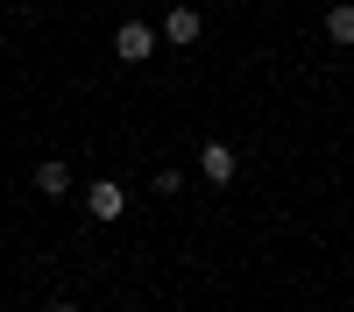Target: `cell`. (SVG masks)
Wrapping results in <instances>:
<instances>
[{
    "label": "cell",
    "instance_id": "obj_1",
    "mask_svg": "<svg viewBox=\"0 0 354 312\" xmlns=\"http://www.w3.org/2000/svg\"><path fill=\"white\" fill-rule=\"evenodd\" d=\"M156 21H121V28H113V57H121V64H149V57H156Z\"/></svg>",
    "mask_w": 354,
    "mask_h": 312
},
{
    "label": "cell",
    "instance_id": "obj_8",
    "mask_svg": "<svg viewBox=\"0 0 354 312\" xmlns=\"http://www.w3.org/2000/svg\"><path fill=\"white\" fill-rule=\"evenodd\" d=\"M50 312H78V305H71V298H57V305H50Z\"/></svg>",
    "mask_w": 354,
    "mask_h": 312
},
{
    "label": "cell",
    "instance_id": "obj_7",
    "mask_svg": "<svg viewBox=\"0 0 354 312\" xmlns=\"http://www.w3.org/2000/svg\"><path fill=\"white\" fill-rule=\"evenodd\" d=\"M149 192H156V199H177V192H185V170H177V163H163L156 178H149Z\"/></svg>",
    "mask_w": 354,
    "mask_h": 312
},
{
    "label": "cell",
    "instance_id": "obj_6",
    "mask_svg": "<svg viewBox=\"0 0 354 312\" xmlns=\"http://www.w3.org/2000/svg\"><path fill=\"white\" fill-rule=\"evenodd\" d=\"M326 43L354 50V0H333V8H326Z\"/></svg>",
    "mask_w": 354,
    "mask_h": 312
},
{
    "label": "cell",
    "instance_id": "obj_5",
    "mask_svg": "<svg viewBox=\"0 0 354 312\" xmlns=\"http://www.w3.org/2000/svg\"><path fill=\"white\" fill-rule=\"evenodd\" d=\"M28 185H36L43 199H64V192H71L78 178H71V163H64V156H43V163H36V178H28Z\"/></svg>",
    "mask_w": 354,
    "mask_h": 312
},
{
    "label": "cell",
    "instance_id": "obj_4",
    "mask_svg": "<svg viewBox=\"0 0 354 312\" xmlns=\"http://www.w3.org/2000/svg\"><path fill=\"white\" fill-rule=\"evenodd\" d=\"M156 36H163L170 50H192V43L205 36V15H198V8H170V15L156 21Z\"/></svg>",
    "mask_w": 354,
    "mask_h": 312
},
{
    "label": "cell",
    "instance_id": "obj_2",
    "mask_svg": "<svg viewBox=\"0 0 354 312\" xmlns=\"http://www.w3.org/2000/svg\"><path fill=\"white\" fill-rule=\"evenodd\" d=\"M85 213H93L100 227H113V220L128 213V185H113V178H93V185H85Z\"/></svg>",
    "mask_w": 354,
    "mask_h": 312
},
{
    "label": "cell",
    "instance_id": "obj_3",
    "mask_svg": "<svg viewBox=\"0 0 354 312\" xmlns=\"http://www.w3.org/2000/svg\"><path fill=\"white\" fill-rule=\"evenodd\" d=\"M198 178H205V185H234V178H241V156H234L220 135L198 142Z\"/></svg>",
    "mask_w": 354,
    "mask_h": 312
}]
</instances>
